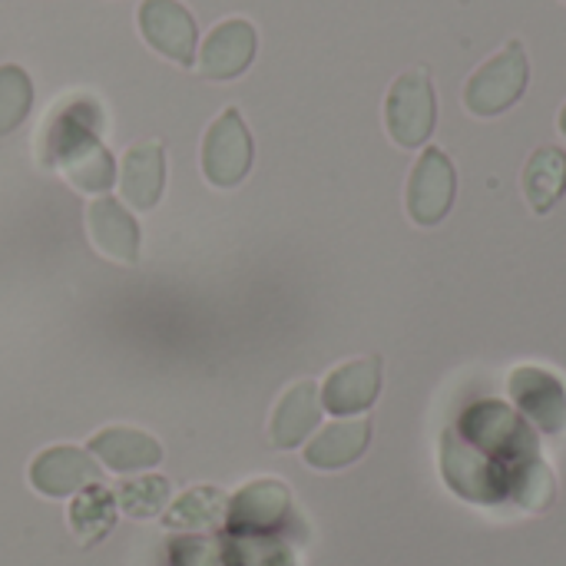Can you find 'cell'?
I'll return each mask as SVG.
<instances>
[{
	"mask_svg": "<svg viewBox=\"0 0 566 566\" xmlns=\"http://www.w3.org/2000/svg\"><path fill=\"white\" fill-rule=\"evenodd\" d=\"M381 391V368L378 358H358L342 368H335L325 385H322V408L345 418V415H361L378 401Z\"/></svg>",
	"mask_w": 566,
	"mask_h": 566,
	"instance_id": "obj_13",
	"label": "cell"
},
{
	"mask_svg": "<svg viewBox=\"0 0 566 566\" xmlns=\"http://www.w3.org/2000/svg\"><path fill=\"white\" fill-rule=\"evenodd\" d=\"M255 56V27L249 20H222L202 43L199 70L206 80H232L249 70Z\"/></svg>",
	"mask_w": 566,
	"mask_h": 566,
	"instance_id": "obj_12",
	"label": "cell"
},
{
	"mask_svg": "<svg viewBox=\"0 0 566 566\" xmlns=\"http://www.w3.org/2000/svg\"><path fill=\"white\" fill-rule=\"evenodd\" d=\"M116 514H119L116 494L103 484H90L80 494H73L66 517H70V531L76 534V541L83 547H96L99 541H106L113 534Z\"/></svg>",
	"mask_w": 566,
	"mask_h": 566,
	"instance_id": "obj_19",
	"label": "cell"
},
{
	"mask_svg": "<svg viewBox=\"0 0 566 566\" xmlns=\"http://www.w3.org/2000/svg\"><path fill=\"white\" fill-rule=\"evenodd\" d=\"M103 113L93 96H66L60 99L40 129L36 149L43 166L60 169L66 182L80 192L106 196L116 179V163L99 139Z\"/></svg>",
	"mask_w": 566,
	"mask_h": 566,
	"instance_id": "obj_2",
	"label": "cell"
},
{
	"mask_svg": "<svg viewBox=\"0 0 566 566\" xmlns=\"http://www.w3.org/2000/svg\"><path fill=\"white\" fill-rule=\"evenodd\" d=\"M454 202V166L441 149H428L408 182V212L421 226H438Z\"/></svg>",
	"mask_w": 566,
	"mask_h": 566,
	"instance_id": "obj_8",
	"label": "cell"
},
{
	"mask_svg": "<svg viewBox=\"0 0 566 566\" xmlns=\"http://www.w3.org/2000/svg\"><path fill=\"white\" fill-rule=\"evenodd\" d=\"M292 511V494L282 481H252L229 497L226 524L239 534H262L279 527Z\"/></svg>",
	"mask_w": 566,
	"mask_h": 566,
	"instance_id": "obj_14",
	"label": "cell"
},
{
	"mask_svg": "<svg viewBox=\"0 0 566 566\" xmlns=\"http://www.w3.org/2000/svg\"><path fill=\"white\" fill-rule=\"evenodd\" d=\"M86 451L109 468L113 474H136V471H153L163 464V444L139 431V428H106L96 431L86 444Z\"/></svg>",
	"mask_w": 566,
	"mask_h": 566,
	"instance_id": "obj_11",
	"label": "cell"
},
{
	"mask_svg": "<svg viewBox=\"0 0 566 566\" xmlns=\"http://www.w3.org/2000/svg\"><path fill=\"white\" fill-rule=\"evenodd\" d=\"M229 517V494L219 488H189L169 507L163 511V527L166 531H186V534H202V531H219Z\"/></svg>",
	"mask_w": 566,
	"mask_h": 566,
	"instance_id": "obj_18",
	"label": "cell"
},
{
	"mask_svg": "<svg viewBox=\"0 0 566 566\" xmlns=\"http://www.w3.org/2000/svg\"><path fill=\"white\" fill-rule=\"evenodd\" d=\"M252 169V136L235 106H229L202 139V172L212 186L232 189Z\"/></svg>",
	"mask_w": 566,
	"mask_h": 566,
	"instance_id": "obj_3",
	"label": "cell"
},
{
	"mask_svg": "<svg viewBox=\"0 0 566 566\" xmlns=\"http://www.w3.org/2000/svg\"><path fill=\"white\" fill-rule=\"evenodd\" d=\"M33 106V83L23 66L3 63L0 66V136L13 133Z\"/></svg>",
	"mask_w": 566,
	"mask_h": 566,
	"instance_id": "obj_22",
	"label": "cell"
},
{
	"mask_svg": "<svg viewBox=\"0 0 566 566\" xmlns=\"http://www.w3.org/2000/svg\"><path fill=\"white\" fill-rule=\"evenodd\" d=\"M139 30L146 43L172 63L189 66L196 60V20L179 0H143Z\"/></svg>",
	"mask_w": 566,
	"mask_h": 566,
	"instance_id": "obj_7",
	"label": "cell"
},
{
	"mask_svg": "<svg viewBox=\"0 0 566 566\" xmlns=\"http://www.w3.org/2000/svg\"><path fill=\"white\" fill-rule=\"evenodd\" d=\"M388 129L401 146H421L434 129V90L424 70L395 80L388 93Z\"/></svg>",
	"mask_w": 566,
	"mask_h": 566,
	"instance_id": "obj_6",
	"label": "cell"
},
{
	"mask_svg": "<svg viewBox=\"0 0 566 566\" xmlns=\"http://www.w3.org/2000/svg\"><path fill=\"white\" fill-rule=\"evenodd\" d=\"M30 488L40 497L60 501V497H73L90 484H99V464L93 461L90 451H80L73 444H56L40 451L30 461Z\"/></svg>",
	"mask_w": 566,
	"mask_h": 566,
	"instance_id": "obj_5",
	"label": "cell"
},
{
	"mask_svg": "<svg viewBox=\"0 0 566 566\" xmlns=\"http://www.w3.org/2000/svg\"><path fill=\"white\" fill-rule=\"evenodd\" d=\"M371 441V424L368 421H335L328 424L318 438L308 441L305 448V464L315 471H342L355 464Z\"/></svg>",
	"mask_w": 566,
	"mask_h": 566,
	"instance_id": "obj_17",
	"label": "cell"
},
{
	"mask_svg": "<svg viewBox=\"0 0 566 566\" xmlns=\"http://www.w3.org/2000/svg\"><path fill=\"white\" fill-rule=\"evenodd\" d=\"M318 421H322V395H318V385L315 381H298V385H292L282 395V401L272 411L269 441L279 451H292V448H298L318 428Z\"/></svg>",
	"mask_w": 566,
	"mask_h": 566,
	"instance_id": "obj_16",
	"label": "cell"
},
{
	"mask_svg": "<svg viewBox=\"0 0 566 566\" xmlns=\"http://www.w3.org/2000/svg\"><path fill=\"white\" fill-rule=\"evenodd\" d=\"M504 461L521 471L541 461L534 434L504 405H478L464 415L461 431L444 434V478L468 501L497 504L511 494Z\"/></svg>",
	"mask_w": 566,
	"mask_h": 566,
	"instance_id": "obj_1",
	"label": "cell"
},
{
	"mask_svg": "<svg viewBox=\"0 0 566 566\" xmlns=\"http://www.w3.org/2000/svg\"><path fill=\"white\" fill-rule=\"evenodd\" d=\"M86 229H90L93 245L106 259H113L119 265L139 262V226L119 199L96 196L86 209Z\"/></svg>",
	"mask_w": 566,
	"mask_h": 566,
	"instance_id": "obj_10",
	"label": "cell"
},
{
	"mask_svg": "<svg viewBox=\"0 0 566 566\" xmlns=\"http://www.w3.org/2000/svg\"><path fill=\"white\" fill-rule=\"evenodd\" d=\"M511 395L521 411L544 431L560 434L566 431V388L544 368H517L511 375Z\"/></svg>",
	"mask_w": 566,
	"mask_h": 566,
	"instance_id": "obj_9",
	"label": "cell"
},
{
	"mask_svg": "<svg viewBox=\"0 0 566 566\" xmlns=\"http://www.w3.org/2000/svg\"><path fill=\"white\" fill-rule=\"evenodd\" d=\"M524 86H527V56H524V46L514 40L471 76L464 99H468L471 113L494 116V113L507 109L514 99H521Z\"/></svg>",
	"mask_w": 566,
	"mask_h": 566,
	"instance_id": "obj_4",
	"label": "cell"
},
{
	"mask_svg": "<svg viewBox=\"0 0 566 566\" xmlns=\"http://www.w3.org/2000/svg\"><path fill=\"white\" fill-rule=\"evenodd\" d=\"M123 199L136 212H149L159 206L166 192V149L156 139H146L123 156V176H119Z\"/></svg>",
	"mask_w": 566,
	"mask_h": 566,
	"instance_id": "obj_15",
	"label": "cell"
},
{
	"mask_svg": "<svg viewBox=\"0 0 566 566\" xmlns=\"http://www.w3.org/2000/svg\"><path fill=\"white\" fill-rule=\"evenodd\" d=\"M116 504L126 517L133 521H153L159 517L169 501H172V488H169V478L163 474H143V478H133V481H123L116 491Z\"/></svg>",
	"mask_w": 566,
	"mask_h": 566,
	"instance_id": "obj_21",
	"label": "cell"
},
{
	"mask_svg": "<svg viewBox=\"0 0 566 566\" xmlns=\"http://www.w3.org/2000/svg\"><path fill=\"white\" fill-rule=\"evenodd\" d=\"M560 129L566 133V106H564V113H560Z\"/></svg>",
	"mask_w": 566,
	"mask_h": 566,
	"instance_id": "obj_23",
	"label": "cell"
},
{
	"mask_svg": "<svg viewBox=\"0 0 566 566\" xmlns=\"http://www.w3.org/2000/svg\"><path fill=\"white\" fill-rule=\"evenodd\" d=\"M566 189V156L557 146H544L531 156L524 172V192L534 212H551Z\"/></svg>",
	"mask_w": 566,
	"mask_h": 566,
	"instance_id": "obj_20",
	"label": "cell"
}]
</instances>
